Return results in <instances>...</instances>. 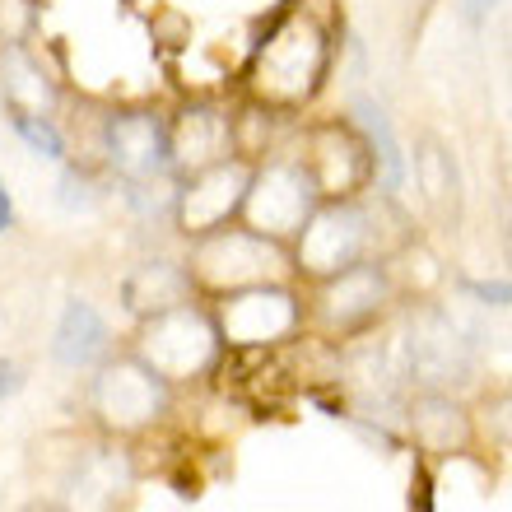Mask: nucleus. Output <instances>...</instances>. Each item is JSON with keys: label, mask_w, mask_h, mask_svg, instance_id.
Masks as SVG:
<instances>
[{"label": "nucleus", "mask_w": 512, "mask_h": 512, "mask_svg": "<svg viewBox=\"0 0 512 512\" xmlns=\"http://www.w3.org/2000/svg\"><path fill=\"white\" fill-rule=\"evenodd\" d=\"M336 38L340 28L326 24L317 10H308L303 0H284L243 70L247 98L266 103L270 112H284V117L303 112L331 80Z\"/></svg>", "instance_id": "nucleus-1"}, {"label": "nucleus", "mask_w": 512, "mask_h": 512, "mask_svg": "<svg viewBox=\"0 0 512 512\" xmlns=\"http://www.w3.org/2000/svg\"><path fill=\"white\" fill-rule=\"evenodd\" d=\"M187 270L201 298H224L238 289H252V284L294 280V252H289V243H275L238 219V224L191 238Z\"/></svg>", "instance_id": "nucleus-2"}, {"label": "nucleus", "mask_w": 512, "mask_h": 512, "mask_svg": "<svg viewBox=\"0 0 512 512\" xmlns=\"http://www.w3.org/2000/svg\"><path fill=\"white\" fill-rule=\"evenodd\" d=\"M289 252H294V275L308 284L340 275V270H350L354 261H368V256H387L378 205L368 201V191L354 201H322L308 215V224L298 229Z\"/></svg>", "instance_id": "nucleus-3"}, {"label": "nucleus", "mask_w": 512, "mask_h": 512, "mask_svg": "<svg viewBox=\"0 0 512 512\" xmlns=\"http://www.w3.org/2000/svg\"><path fill=\"white\" fill-rule=\"evenodd\" d=\"M303 303H308V326H317V336L345 345L364 331H378L382 317L401 303V289H396L387 256H368L340 275L317 280Z\"/></svg>", "instance_id": "nucleus-4"}, {"label": "nucleus", "mask_w": 512, "mask_h": 512, "mask_svg": "<svg viewBox=\"0 0 512 512\" xmlns=\"http://www.w3.org/2000/svg\"><path fill=\"white\" fill-rule=\"evenodd\" d=\"M135 359L154 368L168 387L210 378L224 359V336L215 326V312L196 308V298H191L182 308L145 317L135 331Z\"/></svg>", "instance_id": "nucleus-5"}, {"label": "nucleus", "mask_w": 512, "mask_h": 512, "mask_svg": "<svg viewBox=\"0 0 512 512\" xmlns=\"http://www.w3.org/2000/svg\"><path fill=\"white\" fill-rule=\"evenodd\" d=\"M215 326L224 336V350H280L294 336L308 331V303L294 289V280L252 284L238 294L215 298Z\"/></svg>", "instance_id": "nucleus-6"}, {"label": "nucleus", "mask_w": 512, "mask_h": 512, "mask_svg": "<svg viewBox=\"0 0 512 512\" xmlns=\"http://www.w3.org/2000/svg\"><path fill=\"white\" fill-rule=\"evenodd\" d=\"M322 205L317 187H312L308 168L294 149H275L252 168V187L243 201V224L256 233H266L275 243H294L298 229L308 224V215Z\"/></svg>", "instance_id": "nucleus-7"}, {"label": "nucleus", "mask_w": 512, "mask_h": 512, "mask_svg": "<svg viewBox=\"0 0 512 512\" xmlns=\"http://www.w3.org/2000/svg\"><path fill=\"white\" fill-rule=\"evenodd\" d=\"M294 154L303 159V168H308L312 187H317L322 201H354V196L378 187L373 149H368L364 131L354 122H345V117L312 122Z\"/></svg>", "instance_id": "nucleus-8"}, {"label": "nucleus", "mask_w": 512, "mask_h": 512, "mask_svg": "<svg viewBox=\"0 0 512 512\" xmlns=\"http://www.w3.org/2000/svg\"><path fill=\"white\" fill-rule=\"evenodd\" d=\"M89 405L108 433H145L149 424L168 415L173 387L135 354H126V359H103L94 387H89Z\"/></svg>", "instance_id": "nucleus-9"}, {"label": "nucleus", "mask_w": 512, "mask_h": 512, "mask_svg": "<svg viewBox=\"0 0 512 512\" xmlns=\"http://www.w3.org/2000/svg\"><path fill=\"white\" fill-rule=\"evenodd\" d=\"M401 345H405V364H410V382H419V387L452 391L475 378V345L461 336L447 312L429 308V303L410 312Z\"/></svg>", "instance_id": "nucleus-10"}, {"label": "nucleus", "mask_w": 512, "mask_h": 512, "mask_svg": "<svg viewBox=\"0 0 512 512\" xmlns=\"http://www.w3.org/2000/svg\"><path fill=\"white\" fill-rule=\"evenodd\" d=\"M252 168H256L252 159L229 154V159L210 163L201 173L182 177L177 201H173L177 229L187 233V238H201V233H215V229H224V224H238L247 187H252Z\"/></svg>", "instance_id": "nucleus-11"}, {"label": "nucleus", "mask_w": 512, "mask_h": 512, "mask_svg": "<svg viewBox=\"0 0 512 512\" xmlns=\"http://www.w3.org/2000/svg\"><path fill=\"white\" fill-rule=\"evenodd\" d=\"M405 433L424 461H447V457H471L480 443V424H475L471 405L457 391L419 387L405 396Z\"/></svg>", "instance_id": "nucleus-12"}, {"label": "nucleus", "mask_w": 512, "mask_h": 512, "mask_svg": "<svg viewBox=\"0 0 512 512\" xmlns=\"http://www.w3.org/2000/svg\"><path fill=\"white\" fill-rule=\"evenodd\" d=\"M98 149H103L108 168L122 182H154V177L173 173V159H168V117H159V112H149V108L103 117Z\"/></svg>", "instance_id": "nucleus-13"}, {"label": "nucleus", "mask_w": 512, "mask_h": 512, "mask_svg": "<svg viewBox=\"0 0 512 512\" xmlns=\"http://www.w3.org/2000/svg\"><path fill=\"white\" fill-rule=\"evenodd\" d=\"M233 154V112L219 103H187L168 122V159L177 177H191Z\"/></svg>", "instance_id": "nucleus-14"}, {"label": "nucleus", "mask_w": 512, "mask_h": 512, "mask_svg": "<svg viewBox=\"0 0 512 512\" xmlns=\"http://www.w3.org/2000/svg\"><path fill=\"white\" fill-rule=\"evenodd\" d=\"M191 298H201L196 284H191V270L182 266V261H163V256L159 261H140V266L122 280V303H126V312L140 317V322L154 317V312L182 308Z\"/></svg>", "instance_id": "nucleus-15"}, {"label": "nucleus", "mask_w": 512, "mask_h": 512, "mask_svg": "<svg viewBox=\"0 0 512 512\" xmlns=\"http://www.w3.org/2000/svg\"><path fill=\"white\" fill-rule=\"evenodd\" d=\"M52 354H56V364H66V368H94L108 359L112 340H108V326H103L94 303L70 298L66 312H61V322H56Z\"/></svg>", "instance_id": "nucleus-16"}, {"label": "nucleus", "mask_w": 512, "mask_h": 512, "mask_svg": "<svg viewBox=\"0 0 512 512\" xmlns=\"http://www.w3.org/2000/svg\"><path fill=\"white\" fill-rule=\"evenodd\" d=\"M350 122L364 131L368 149H373V163H378V191H391V196H396V191L410 182V163H405V149H401V140H396V126H391L387 108H382L378 98L359 94L350 103Z\"/></svg>", "instance_id": "nucleus-17"}, {"label": "nucleus", "mask_w": 512, "mask_h": 512, "mask_svg": "<svg viewBox=\"0 0 512 512\" xmlns=\"http://www.w3.org/2000/svg\"><path fill=\"white\" fill-rule=\"evenodd\" d=\"M419 187V201L429 205L433 215H452L457 210V163L447 154V145L438 135H424L415 149V168H410Z\"/></svg>", "instance_id": "nucleus-18"}, {"label": "nucleus", "mask_w": 512, "mask_h": 512, "mask_svg": "<svg viewBox=\"0 0 512 512\" xmlns=\"http://www.w3.org/2000/svg\"><path fill=\"white\" fill-rule=\"evenodd\" d=\"M10 126L24 135V145L33 154H42V159H52V163L66 159V135L56 131V122L47 112H10Z\"/></svg>", "instance_id": "nucleus-19"}, {"label": "nucleus", "mask_w": 512, "mask_h": 512, "mask_svg": "<svg viewBox=\"0 0 512 512\" xmlns=\"http://www.w3.org/2000/svg\"><path fill=\"white\" fill-rule=\"evenodd\" d=\"M485 433L503 447V452H512V387L494 391L485 401Z\"/></svg>", "instance_id": "nucleus-20"}, {"label": "nucleus", "mask_w": 512, "mask_h": 512, "mask_svg": "<svg viewBox=\"0 0 512 512\" xmlns=\"http://www.w3.org/2000/svg\"><path fill=\"white\" fill-rule=\"evenodd\" d=\"M94 201H98V191H94L89 168H66V173H61V205H66V210H89Z\"/></svg>", "instance_id": "nucleus-21"}, {"label": "nucleus", "mask_w": 512, "mask_h": 512, "mask_svg": "<svg viewBox=\"0 0 512 512\" xmlns=\"http://www.w3.org/2000/svg\"><path fill=\"white\" fill-rule=\"evenodd\" d=\"M410 512H433V466L424 457H415L410 471Z\"/></svg>", "instance_id": "nucleus-22"}, {"label": "nucleus", "mask_w": 512, "mask_h": 512, "mask_svg": "<svg viewBox=\"0 0 512 512\" xmlns=\"http://www.w3.org/2000/svg\"><path fill=\"white\" fill-rule=\"evenodd\" d=\"M466 294L489 308H512V280H466Z\"/></svg>", "instance_id": "nucleus-23"}, {"label": "nucleus", "mask_w": 512, "mask_h": 512, "mask_svg": "<svg viewBox=\"0 0 512 512\" xmlns=\"http://www.w3.org/2000/svg\"><path fill=\"white\" fill-rule=\"evenodd\" d=\"M19 387H24V373H19L14 364H0V401H5V396H14Z\"/></svg>", "instance_id": "nucleus-24"}, {"label": "nucleus", "mask_w": 512, "mask_h": 512, "mask_svg": "<svg viewBox=\"0 0 512 512\" xmlns=\"http://www.w3.org/2000/svg\"><path fill=\"white\" fill-rule=\"evenodd\" d=\"M14 229V201H10V187L0 182V233Z\"/></svg>", "instance_id": "nucleus-25"}, {"label": "nucleus", "mask_w": 512, "mask_h": 512, "mask_svg": "<svg viewBox=\"0 0 512 512\" xmlns=\"http://www.w3.org/2000/svg\"><path fill=\"white\" fill-rule=\"evenodd\" d=\"M494 5H499V0H466V14H471V19H485Z\"/></svg>", "instance_id": "nucleus-26"}]
</instances>
